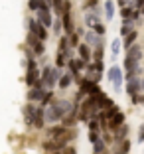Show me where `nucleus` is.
I'll list each match as a JSON object with an SVG mask.
<instances>
[{"mask_svg":"<svg viewBox=\"0 0 144 154\" xmlns=\"http://www.w3.org/2000/svg\"><path fill=\"white\" fill-rule=\"evenodd\" d=\"M89 131H99V122L95 121V119H91V121H89Z\"/></svg>","mask_w":144,"mask_h":154,"instance_id":"nucleus-32","label":"nucleus"},{"mask_svg":"<svg viewBox=\"0 0 144 154\" xmlns=\"http://www.w3.org/2000/svg\"><path fill=\"white\" fill-rule=\"evenodd\" d=\"M128 150H130V142L124 140V142H122V146H121V152H128Z\"/></svg>","mask_w":144,"mask_h":154,"instance_id":"nucleus-33","label":"nucleus"},{"mask_svg":"<svg viewBox=\"0 0 144 154\" xmlns=\"http://www.w3.org/2000/svg\"><path fill=\"white\" fill-rule=\"evenodd\" d=\"M55 63H57V67H59V69H61L63 65H65V55H63L61 51L57 54V59H55Z\"/></svg>","mask_w":144,"mask_h":154,"instance_id":"nucleus-27","label":"nucleus"},{"mask_svg":"<svg viewBox=\"0 0 144 154\" xmlns=\"http://www.w3.org/2000/svg\"><path fill=\"white\" fill-rule=\"evenodd\" d=\"M63 4H65V0H51V6H54V10H55L57 16L63 14Z\"/></svg>","mask_w":144,"mask_h":154,"instance_id":"nucleus-20","label":"nucleus"},{"mask_svg":"<svg viewBox=\"0 0 144 154\" xmlns=\"http://www.w3.org/2000/svg\"><path fill=\"white\" fill-rule=\"evenodd\" d=\"M40 79V73H38V67L34 63V59H30V63H28V73H26V85L34 87V83Z\"/></svg>","mask_w":144,"mask_h":154,"instance_id":"nucleus-3","label":"nucleus"},{"mask_svg":"<svg viewBox=\"0 0 144 154\" xmlns=\"http://www.w3.org/2000/svg\"><path fill=\"white\" fill-rule=\"evenodd\" d=\"M85 22H87V26H95V24L99 22V18H97V14H87Z\"/></svg>","mask_w":144,"mask_h":154,"instance_id":"nucleus-23","label":"nucleus"},{"mask_svg":"<svg viewBox=\"0 0 144 154\" xmlns=\"http://www.w3.org/2000/svg\"><path fill=\"white\" fill-rule=\"evenodd\" d=\"M130 14H132V6H122V10H121L122 18H130Z\"/></svg>","mask_w":144,"mask_h":154,"instance_id":"nucleus-26","label":"nucleus"},{"mask_svg":"<svg viewBox=\"0 0 144 154\" xmlns=\"http://www.w3.org/2000/svg\"><path fill=\"white\" fill-rule=\"evenodd\" d=\"M142 89V79H136V77H130V79H128V85H126V93H128V95H136V93H138V91Z\"/></svg>","mask_w":144,"mask_h":154,"instance_id":"nucleus-9","label":"nucleus"},{"mask_svg":"<svg viewBox=\"0 0 144 154\" xmlns=\"http://www.w3.org/2000/svg\"><path fill=\"white\" fill-rule=\"evenodd\" d=\"M95 59H103V45H97V50H95Z\"/></svg>","mask_w":144,"mask_h":154,"instance_id":"nucleus-31","label":"nucleus"},{"mask_svg":"<svg viewBox=\"0 0 144 154\" xmlns=\"http://www.w3.org/2000/svg\"><path fill=\"white\" fill-rule=\"evenodd\" d=\"M44 95H45L44 87H38V85H34L30 91H28V99H30V101H41Z\"/></svg>","mask_w":144,"mask_h":154,"instance_id":"nucleus-10","label":"nucleus"},{"mask_svg":"<svg viewBox=\"0 0 144 154\" xmlns=\"http://www.w3.org/2000/svg\"><path fill=\"white\" fill-rule=\"evenodd\" d=\"M126 132H128V127H124V125H121V127H118V132H117V136H118V138H122V136H124Z\"/></svg>","mask_w":144,"mask_h":154,"instance_id":"nucleus-30","label":"nucleus"},{"mask_svg":"<svg viewBox=\"0 0 144 154\" xmlns=\"http://www.w3.org/2000/svg\"><path fill=\"white\" fill-rule=\"evenodd\" d=\"M34 51H36L38 55H44L45 54V48H44V40H40L36 45H34Z\"/></svg>","mask_w":144,"mask_h":154,"instance_id":"nucleus-24","label":"nucleus"},{"mask_svg":"<svg viewBox=\"0 0 144 154\" xmlns=\"http://www.w3.org/2000/svg\"><path fill=\"white\" fill-rule=\"evenodd\" d=\"M105 16H107V20H113V16H115V2L113 0L105 2Z\"/></svg>","mask_w":144,"mask_h":154,"instance_id":"nucleus-14","label":"nucleus"},{"mask_svg":"<svg viewBox=\"0 0 144 154\" xmlns=\"http://www.w3.org/2000/svg\"><path fill=\"white\" fill-rule=\"evenodd\" d=\"M107 77H109V81H113L115 91H121V85H122V69L118 67V65H113V67L109 69Z\"/></svg>","mask_w":144,"mask_h":154,"instance_id":"nucleus-2","label":"nucleus"},{"mask_svg":"<svg viewBox=\"0 0 144 154\" xmlns=\"http://www.w3.org/2000/svg\"><path fill=\"white\" fill-rule=\"evenodd\" d=\"M132 6H136V8H142V6H144V0H134V4H132Z\"/></svg>","mask_w":144,"mask_h":154,"instance_id":"nucleus-34","label":"nucleus"},{"mask_svg":"<svg viewBox=\"0 0 144 154\" xmlns=\"http://www.w3.org/2000/svg\"><path fill=\"white\" fill-rule=\"evenodd\" d=\"M38 22L44 24L45 28L54 24V18H51V14H50V8H40V10H38Z\"/></svg>","mask_w":144,"mask_h":154,"instance_id":"nucleus-7","label":"nucleus"},{"mask_svg":"<svg viewBox=\"0 0 144 154\" xmlns=\"http://www.w3.org/2000/svg\"><path fill=\"white\" fill-rule=\"evenodd\" d=\"M140 59H142V50L140 45L132 44L128 50H126V57H124V69H126V79L136 75V71L140 69Z\"/></svg>","mask_w":144,"mask_h":154,"instance_id":"nucleus-1","label":"nucleus"},{"mask_svg":"<svg viewBox=\"0 0 144 154\" xmlns=\"http://www.w3.org/2000/svg\"><path fill=\"white\" fill-rule=\"evenodd\" d=\"M63 152H67V154H75V148H71V146H65V148H63Z\"/></svg>","mask_w":144,"mask_h":154,"instance_id":"nucleus-37","label":"nucleus"},{"mask_svg":"<svg viewBox=\"0 0 144 154\" xmlns=\"http://www.w3.org/2000/svg\"><path fill=\"white\" fill-rule=\"evenodd\" d=\"M61 28H63V22H61V20H54V30H55V34L61 32Z\"/></svg>","mask_w":144,"mask_h":154,"instance_id":"nucleus-29","label":"nucleus"},{"mask_svg":"<svg viewBox=\"0 0 144 154\" xmlns=\"http://www.w3.org/2000/svg\"><path fill=\"white\" fill-rule=\"evenodd\" d=\"M97 2H99V0H87V8H93V6H97Z\"/></svg>","mask_w":144,"mask_h":154,"instance_id":"nucleus-35","label":"nucleus"},{"mask_svg":"<svg viewBox=\"0 0 144 154\" xmlns=\"http://www.w3.org/2000/svg\"><path fill=\"white\" fill-rule=\"evenodd\" d=\"M111 51H113V57H117L118 54H121V40H113V44H111Z\"/></svg>","mask_w":144,"mask_h":154,"instance_id":"nucleus-22","label":"nucleus"},{"mask_svg":"<svg viewBox=\"0 0 144 154\" xmlns=\"http://www.w3.org/2000/svg\"><path fill=\"white\" fill-rule=\"evenodd\" d=\"M117 2H118L121 6H126V2H128V0H117Z\"/></svg>","mask_w":144,"mask_h":154,"instance_id":"nucleus-38","label":"nucleus"},{"mask_svg":"<svg viewBox=\"0 0 144 154\" xmlns=\"http://www.w3.org/2000/svg\"><path fill=\"white\" fill-rule=\"evenodd\" d=\"M87 44H89V45H99L101 44V40H99V34H97V32H95V30H93V32H87Z\"/></svg>","mask_w":144,"mask_h":154,"instance_id":"nucleus-17","label":"nucleus"},{"mask_svg":"<svg viewBox=\"0 0 144 154\" xmlns=\"http://www.w3.org/2000/svg\"><path fill=\"white\" fill-rule=\"evenodd\" d=\"M142 91H144V77H142Z\"/></svg>","mask_w":144,"mask_h":154,"instance_id":"nucleus-39","label":"nucleus"},{"mask_svg":"<svg viewBox=\"0 0 144 154\" xmlns=\"http://www.w3.org/2000/svg\"><path fill=\"white\" fill-rule=\"evenodd\" d=\"M93 152H97V154L107 152V146H105V142H103V140H95V142H93Z\"/></svg>","mask_w":144,"mask_h":154,"instance_id":"nucleus-21","label":"nucleus"},{"mask_svg":"<svg viewBox=\"0 0 144 154\" xmlns=\"http://www.w3.org/2000/svg\"><path fill=\"white\" fill-rule=\"evenodd\" d=\"M24 115H26V122L32 125V122H34V117H36V109H34L32 105H28L26 109H24Z\"/></svg>","mask_w":144,"mask_h":154,"instance_id":"nucleus-18","label":"nucleus"},{"mask_svg":"<svg viewBox=\"0 0 144 154\" xmlns=\"http://www.w3.org/2000/svg\"><path fill=\"white\" fill-rule=\"evenodd\" d=\"M45 122V109H36V117H34V125H36L38 128L44 127Z\"/></svg>","mask_w":144,"mask_h":154,"instance_id":"nucleus-13","label":"nucleus"},{"mask_svg":"<svg viewBox=\"0 0 144 154\" xmlns=\"http://www.w3.org/2000/svg\"><path fill=\"white\" fill-rule=\"evenodd\" d=\"M69 85H71V75H69V73L59 77V89H67Z\"/></svg>","mask_w":144,"mask_h":154,"instance_id":"nucleus-19","label":"nucleus"},{"mask_svg":"<svg viewBox=\"0 0 144 154\" xmlns=\"http://www.w3.org/2000/svg\"><path fill=\"white\" fill-rule=\"evenodd\" d=\"M79 55H81V59H85V61H89V59H91L89 44H79Z\"/></svg>","mask_w":144,"mask_h":154,"instance_id":"nucleus-15","label":"nucleus"},{"mask_svg":"<svg viewBox=\"0 0 144 154\" xmlns=\"http://www.w3.org/2000/svg\"><path fill=\"white\" fill-rule=\"evenodd\" d=\"M28 22H30V32H34L40 40H44V42L47 40V32H45L44 24H40L38 20H28Z\"/></svg>","mask_w":144,"mask_h":154,"instance_id":"nucleus-4","label":"nucleus"},{"mask_svg":"<svg viewBox=\"0 0 144 154\" xmlns=\"http://www.w3.org/2000/svg\"><path fill=\"white\" fill-rule=\"evenodd\" d=\"M138 142H144V127L140 128V132H138Z\"/></svg>","mask_w":144,"mask_h":154,"instance_id":"nucleus-36","label":"nucleus"},{"mask_svg":"<svg viewBox=\"0 0 144 154\" xmlns=\"http://www.w3.org/2000/svg\"><path fill=\"white\" fill-rule=\"evenodd\" d=\"M121 125H124V115H122L121 111H117L113 117L109 119V128H118Z\"/></svg>","mask_w":144,"mask_h":154,"instance_id":"nucleus-11","label":"nucleus"},{"mask_svg":"<svg viewBox=\"0 0 144 154\" xmlns=\"http://www.w3.org/2000/svg\"><path fill=\"white\" fill-rule=\"evenodd\" d=\"M59 119H63V117H61V113H59L57 107H55V105L51 103L50 107L45 109V121H47V122H57Z\"/></svg>","mask_w":144,"mask_h":154,"instance_id":"nucleus-8","label":"nucleus"},{"mask_svg":"<svg viewBox=\"0 0 144 154\" xmlns=\"http://www.w3.org/2000/svg\"><path fill=\"white\" fill-rule=\"evenodd\" d=\"M69 44L75 48V45H79V34L77 32H73V34H69Z\"/></svg>","mask_w":144,"mask_h":154,"instance_id":"nucleus-25","label":"nucleus"},{"mask_svg":"<svg viewBox=\"0 0 144 154\" xmlns=\"http://www.w3.org/2000/svg\"><path fill=\"white\" fill-rule=\"evenodd\" d=\"M44 152H63V148H65V144L63 142H59V140H47V142H44Z\"/></svg>","mask_w":144,"mask_h":154,"instance_id":"nucleus-6","label":"nucleus"},{"mask_svg":"<svg viewBox=\"0 0 144 154\" xmlns=\"http://www.w3.org/2000/svg\"><path fill=\"white\" fill-rule=\"evenodd\" d=\"M93 30H95L97 34H99V36H103V34H105V26H103V24H99V22H97V24L93 26Z\"/></svg>","mask_w":144,"mask_h":154,"instance_id":"nucleus-28","label":"nucleus"},{"mask_svg":"<svg viewBox=\"0 0 144 154\" xmlns=\"http://www.w3.org/2000/svg\"><path fill=\"white\" fill-rule=\"evenodd\" d=\"M136 38H138V34H136L134 30H132L130 34H126V36H124V42H122V45H124L126 50H128V48H130V45L136 42Z\"/></svg>","mask_w":144,"mask_h":154,"instance_id":"nucleus-16","label":"nucleus"},{"mask_svg":"<svg viewBox=\"0 0 144 154\" xmlns=\"http://www.w3.org/2000/svg\"><path fill=\"white\" fill-rule=\"evenodd\" d=\"M59 77H61V71H59V67H57V69H54V67H51V73H50V77L45 79V85H47V87H54L55 83L59 81Z\"/></svg>","mask_w":144,"mask_h":154,"instance_id":"nucleus-12","label":"nucleus"},{"mask_svg":"<svg viewBox=\"0 0 144 154\" xmlns=\"http://www.w3.org/2000/svg\"><path fill=\"white\" fill-rule=\"evenodd\" d=\"M99 85H97V81H93V79H83L81 81V93H87V95H97L99 93Z\"/></svg>","mask_w":144,"mask_h":154,"instance_id":"nucleus-5","label":"nucleus"},{"mask_svg":"<svg viewBox=\"0 0 144 154\" xmlns=\"http://www.w3.org/2000/svg\"><path fill=\"white\" fill-rule=\"evenodd\" d=\"M142 103H144V95H142Z\"/></svg>","mask_w":144,"mask_h":154,"instance_id":"nucleus-40","label":"nucleus"}]
</instances>
